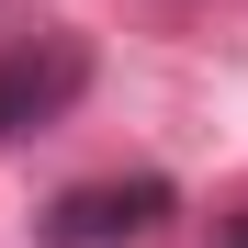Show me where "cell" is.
<instances>
[{"label": "cell", "instance_id": "obj_1", "mask_svg": "<svg viewBox=\"0 0 248 248\" xmlns=\"http://www.w3.org/2000/svg\"><path fill=\"white\" fill-rule=\"evenodd\" d=\"M181 215V192L158 181V170H124V181H79L46 203V248H136Z\"/></svg>", "mask_w": 248, "mask_h": 248}, {"label": "cell", "instance_id": "obj_2", "mask_svg": "<svg viewBox=\"0 0 248 248\" xmlns=\"http://www.w3.org/2000/svg\"><path fill=\"white\" fill-rule=\"evenodd\" d=\"M79 91H91V46H79V34H23V46H0V136L57 124Z\"/></svg>", "mask_w": 248, "mask_h": 248}, {"label": "cell", "instance_id": "obj_3", "mask_svg": "<svg viewBox=\"0 0 248 248\" xmlns=\"http://www.w3.org/2000/svg\"><path fill=\"white\" fill-rule=\"evenodd\" d=\"M215 248H248V203H226V215H215Z\"/></svg>", "mask_w": 248, "mask_h": 248}]
</instances>
